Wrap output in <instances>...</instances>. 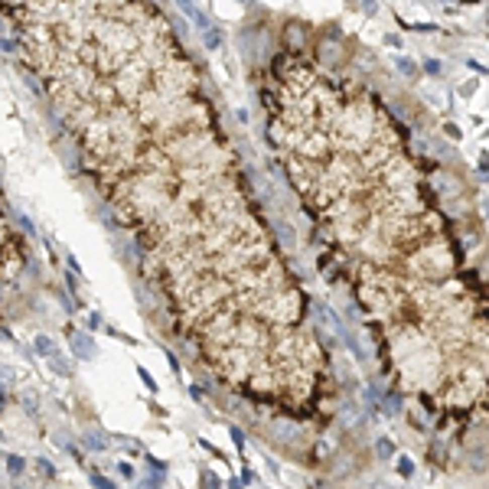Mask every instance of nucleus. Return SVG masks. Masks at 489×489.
<instances>
[{"label":"nucleus","mask_w":489,"mask_h":489,"mask_svg":"<svg viewBox=\"0 0 489 489\" xmlns=\"http://www.w3.org/2000/svg\"><path fill=\"white\" fill-rule=\"evenodd\" d=\"M258 95L310 235L342 261L382 375L463 457L489 453V271L440 209L408 121L366 82L287 46Z\"/></svg>","instance_id":"1"},{"label":"nucleus","mask_w":489,"mask_h":489,"mask_svg":"<svg viewBox=\"0 0 489 489\" xmlns=\"http://www.w3.org/2000/svg\"><path fill=\"white\" fill-rule=\"evenodd\" d=\"M310 56L326 68H346V62L353 59V46L349 43H333V39H320L310 46Z\"/></svg>","instance_id":"2"},{"label":"nucleus","mask_w":489,"mask_h":489,"mask_svg":"<svg viewBox=\"0 0 489 489\" xmlns=\"http://www.w3.org/2000/svg\"><path fill=\"white\" fill-rule=\"evenodd\" d=\"M310 36H313V30H310V23H304V20H287V23L281 26V43H284L287 49L307 52L310 46H313Z\"/></svg>","instance_id":"3"},{"label":"nucleus","mask_w":489,"mask_h":489,"mask_svg":"<svg viewBox=\"0 0 489 489\" xmlns=\"http://www.w3.org/2000/svg\"><path fill=\"white\" fill-rule=\"evenodd\" d=\"M68 339H72V346H75V349H79L82 359H92V356H95V346H92V339H88V336L72 333V329H68Z\"/></svg>","instance_id":"4"},{"label":"nucleus","mask_w":489,"mask_h":489,"mask_svg":"<svg viewBox=\"0 0 489 489\" xmlns=\"http://www.w3.org/2000/svg\"><path fill=\"white\" fill-rule=\"evenodd\" d=\"M395 65H398V72H401L404 79H417V75H421V65H417L414 59H408V56H398Z\"/></svg>","instance_id":"5"},{"label":"nucleus","mask_w":489,"mask_h":489,"mask_svg":"<svg viewBox=\"0 0 489 489\" xmlns=\"http://www.w3.org/2000/svg\"><path fill=\"white\" fill-rule=\"evenodd\" d=\"M375 457H378V460H391V457H395V440L378 437V440H375Z\"/></svg>","instance_id":"6"},{"label":"nucleus","mask_w":489,"mask_h":489,"mask_svg":"<svg viewBox=\"0 0 489 489\" xmlns=\"http://www.w3.org/2000/svg\"><path fill=\"white\" fill-rule=\"evenodd\" d=\"M421 72L431 75V79H440V75H444V62H440V59H424Z\"/></svg>","instance_id":"7"},{"label":"nucleus","mask_w":489,"mask_h":489,"mask_svg":"<svg viewBox=\"0 0 489 489\" xmlns=\"http://www.w3.org/2000/svg\"><path fill=\"white\" fill-rule=\"evenodd\" d=\"M395 470H398V476H401V479H411V476H414V460H411V457H398V466H395Z\"/></svg>","instance_id":"8"},{"label":"nucleus","mask_w":489,"mask_h":489,"mask_svg":"<svg viewBox=\"0 0 489 489\" xmlns=\"http://www.w3.org/2000/svg\"><path fill=\"white\" fill-rule=\"evenodd\" d=\"M401 30H414V33H437V23H408V20H398Z\"/></svg>","instance_id":"9"},{"label":"nucleus","mask_w":489,"mask_h":489,"mask_svg":"<svg viewBox=\"0 0 489 489\" xmlns=\"http://www.w3.org/2000/svg\"><path fill=\"white\" fill-rule=\"evenodd\" d=\"M23 470H26V460L23 457H17V453H13V457H7V473H10V476H20Z\"/></svg>","instance_id":"10"},{"label":"nucleus","mask_w":489,"mask_h":489,"mask_svg":"<svg viewBox=\"0 0 489 489\" xmlns=\"http://www.w3.org/2000/svg\"><path fill=\"white\" fill-rule=\"evenodd\" d=\"M52 349H56V346H52L49 336H36V353H39V356H49Z\"/></svg>","instance_id":"11"},{"label":"nucleus","mask_w":489,"mask_h":489,"mask_svg":"<svg viewBox=\"0 0 489 489\" xmlns=\"http://www.w3.org/2000/svg\"><path fill=\"white\" fill-rule=\"evenodd\" d=\"M205 46H209V49H219V46H222V33H219V30H205Z\"/></svg>","instance_id":"12"},{"label":"nucleus","mask_w":489,"mask_h":489,"mask_svg":"<svg viewBox=\"0 0 489 489\" xmlns=\"http://www.w3.org/2000/svg\"><path fill=\"white\" fill-rule=\"evenodd\" d=\"M440 130H444V134L450 137V141H460V137H463V134H460V127H457V124H450V121L440 124Z\"/></svg>","instance_id":"13"},{"label":"nucleus","mask_w":489,"mask_h":489,"mask_svg":"<svg viewBox=\"0 0 489 489\" xmlns=\"http://www.w3.org/2000/svg\"><path fill=\"white\" fill-rule=\"evenodd\" d=\"M36 466H39V473H43V476H56V466H52L46 457H39V460H36Z\"/></svg>","instance_id":"14"},{"label":"nucleus","mask_w":489,"mask_h":489,"mask_svg":"<svg viewBox=\"0 0 489 489\" xmlns=\"http://www.w3.org/2000/svg\"><path fill=\"white\" fill-rule=\"evenodd\" d=\"M137 375H141V378H144V385H147V388H150V391H157V382H154V375H150V372H147V369H144V366H137Z\"/></svg>","instance_id":"15"},{"label":"nucleus","mask_w":489,"mask_h":489,"mask_svg":"<svg viewBox=\"0 0 489 489\" xmlns=\"http://www.w3.org/2000/svg\"><path fill=\"white\" fill-rule=\"evenodd\" d=\"M92 483H95V486H101V489H114V483H111L108 476H101V473H92Z\"/></svg>","instance_id":"16"},{"label":"nucleus","mask_w":489,"mask_h":489,"mask_svg":"<svg viewBox=\"0 0 489 489\" xmlns=\"http://www.w3.org/2000/svg\"><path fill=\"white\" fill-rule=\"evenodd\" d=\"M232 440H235L238 450H245V431L242 428H232Z\"/></svg>","instance_id":"17"},{"label":"nucleus","mask_w":489,"mask_h":489,"mask_svg":"<svg viewBox=\"0 0 489 489\" xmlns=\"http://www.w3.org/2000/svg\"><path fill=\"white\" fill-rule=\"evenodd\" d=\"M476 88H479V82L473 79V82H466V85H460V95H463V98H470V95L476 92Z\"/></svg>","instance_id":"18"},{"label":"nucleus","mask_w":489,"mask_h":489,"mask_svg":"<svg viewBox=\"0 0 489 489\" xmlns=\"http://www.w3.org/2000/svg\"><path fill=\"white\" fill-rule=\"evenodd\" d=\"M242 483H248V486H251V483H258V473H254L251 466H245V470H242Z\"/></svg>","instance_id":"19"},{"label":"nucleus","mask_w":489,"mask_h":489,"mask_svg":"<svg viewBox=\"0 0 489 489\" xmlns=\"http://www.w3.org/2000/svg\"><path fill=\"white\" fill-rule=\"evenodd\" d=\"M466 68H473L476 75H489V68H486V65H479L476 59H466Z\"/></svg>","instance_id":"20"},{"label":"nucleus","mask_w":489,"mask_h":489,"mask_svg":"<svg viewBox=\"0 0 489 489\" xmlns=\"http://www.w3.org/2000/svg\"><path fill=\"white\" fill-rule=\"evenodd\" d=\"M385 46H391V49H401V36H395V33H388V36H385Z\"/></svg>","instance_id":"21"},{"label":"nucleus","mask_w":489,"mask_h":489,"mask_svg":"<svg viewBox=\"0 0 489 489\" xmlns=\"http://www.w3.org/2000/svg\"><path fill=\"white\" fill-rule=\"evenodd\" d=\"M147 466H154L157 473H167V463H163V460H157V457H147Z\"/></svg>","instance_id":"22"},{"label":"nucleus","mask_w":489,"mask_h":489,"mask_svg":"<svg viewBox=\"0 0 489 489\" xmlns=\"http://www.w3.org/2000/svg\"><path fill=\"white\" fill-rule=\"evenodd\" d=\"M476 205H479V216L489 222V199H476Z\"/></svg>","instance_id":"23"},{"label":"nucleus","mask_w":489,"mask_h":489,"mask_svg":"<svg viewBox=\"0 0 489 489\" xmlns=\"http://www.w3.org/2000/svg\"><path fill=\"white\" fill-rule=\"evenodd\" d=\"M118 470H121V476H124V479H134V466H130V463H121Z\"/></svg>","instance_id":"24"},{"label":"nucleus","mask_w":489,"mask_h":489,"mask_svg":"<svg viewBox=\"0 0 489 489\" xmlns=\"http://www.w3.org/2000/svg\"><path fill=\"white\" fill-rule=\"evenodd\" d=\"M479 173H483V180H486V176H489V157L483 154V157H479Z\"/></svg>","instance_id":"25"},{"label":"nucleus","mask_w":489,"mask_h":489,"mask_svg":"<svg viewBox=\"0 0 489 489\" xmlns=\"http://www.w3.org/2000/svg\"><path fill=\"white\" fill-rule=\"evenodd\" d=\"M88 326H92V329H101L105 323H101V316H98V313H92V316H88Z\"/></svg>","instance_id":"26"},{"label":"nucleus","mask_w":489,"mask_h":489,"mask_svg":"<svg viewBox=\"0 0 489 489\" xmlns=\"http://www.w3.org/2000/svg\"><path fill=\"white\" fill-rule=\"evenodd\" d=\"M85 444H88V447H92V450H101V447H105V440H101V437H88V440H85Z\"/></svg>","instance_id":"27"},{"label":"nucleus","mask_w":489,"mask_h":489,"mask_svg":"<svg viewBox=\"0 0 489 489\" xmlns=\"http://www.w3.org/2000/svg\"><path fill=\"white\" fill-rule=\"evenodd\" d=\"M362 10H366V13H375V10H378L375 0H362Z\"/></svg>","instance_id":"28"},{"label":"nucleus","mask_w":489,"mask_h":489,"mask_svg":"<svg viewBox=\"0 0 489 489\" xmlns=\"http://www.w3.org/2000/svg\"><path fill=\"white\" fill-rule=\"evenodd\" d=\"M202 479H205L209 486H219V476H212V473H202Z\"/></svg>","instance_id":"29"},{"label":"nucleus","mask_w":489,"mask_h":489,"mask_svg":"<svg viewBox=\"0 0 489 489\" xmlns=\"http://www.w3.org/2000/svg\"><path fill=\"white\" fill-rule=\"evenodd\" d=\"M486 23H489V17H486Z\"/></svg>","instance_id":"30"}]
</instances>
